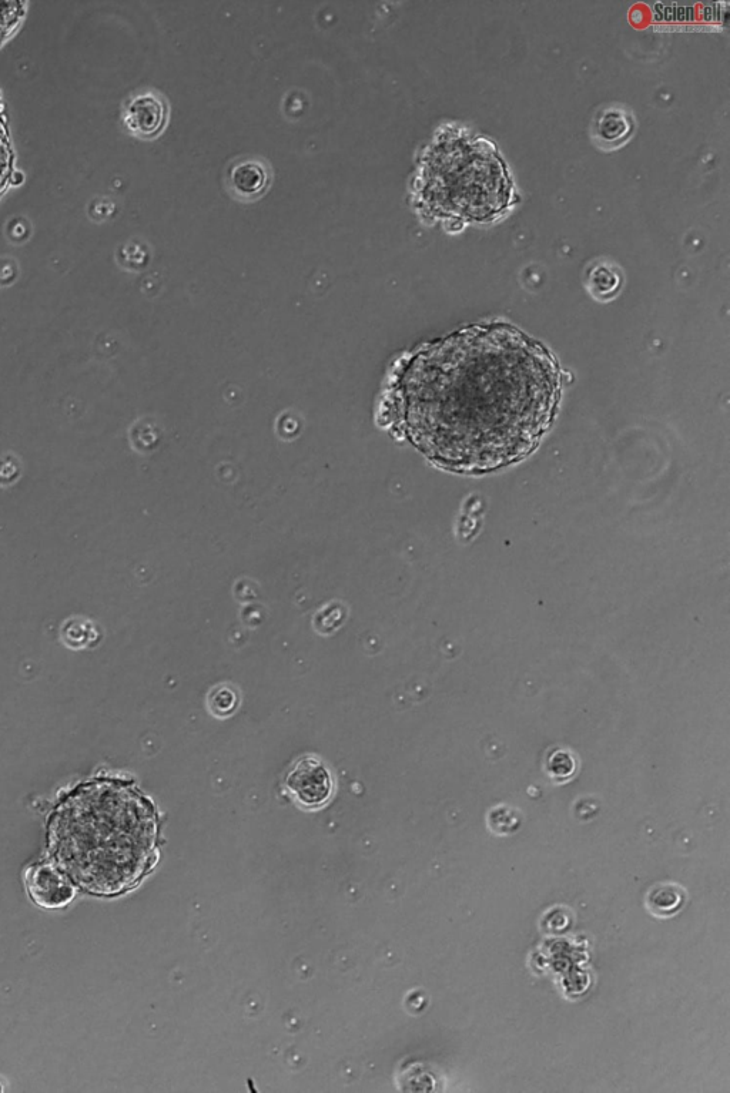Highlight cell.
<instances>
[{"mask_svg":"<svg viewBox=\"0 0 730 1093\" xmlns=\"http://www.w3.org/2000/svg\"><path fill=\"white\" fill-rule=\"evenodd\" d=\"M596 137L605 144L625 142L634 130L631 116L618 109L605 110L595 123Z\"/></svg>","mask_w":730,"mask_h":1093,"instance_id":"cell-7","label":"cell"},{"mask_svg":"<svg viewBox=\"0 0 730 1093\" xmlns=\"http://www.w3.org/2000/svg\"><path fill=\"white\" fill-rule=\"evenodd\" d=\"M267 181L269 176L263 164L259 162L237 163L229 174L231 189L241 197L257 196L266 189Z\"/></svg>","mask_w":730,"mask_h":1093,"instance_id":"cell-6","label":"cell"},{"mask_svg":"<svg viewBox=\"0 0 730 1093\" xmlns=\"http://www.w3.org/2000/svg\"><path fill=\"white\" fill-rule=\"evenodd\" d=\"M26 885L32 900L43 908H62L75 897L68 878L50 865L40 864L26 874Z\"/></svg>","mask_w":730,"mask_h":1093,"instance_id":"cell-4","label":"cell"},{"mask_svg":"<svg viewBox=\"0 0 730 1093\" xmlns=\"http://www.w3.org/2000/svg\"><path fill=\"white\" fill-rule=\"evenodd\" d=\"M166 122V106L160 97L145 93L126 107L125 124L130 132L142 137L156 136Z\"/></svg>","mask_w":730,"mask_h":1093,"instance_id":"cell-5","label":"cell"},{"mask_svg":"<svg viewBox=\"0 0 730 1093\" xmlns=\"http://www.w3.org/2000/svg\"><path fill=\"white\" fill-rule=\"evenodd\" d=\"M291 796L308 810L326 806L334 794L333 774L318 757L304 756L293 764L286 776Z\"/></svg>","mask_w":730,"mask_h":1093,"instance_id":"cell-3","label":"cell"},{"mask_svg":"<svg viewBox=\"0 0 730 1093\" xmlns=\"http://www.w3.org/2000/svg\"><path fill=\"white\" fill-rule=\"evenodd\" d=\"M2 1091H3V1088H2V1085H0V1092H2Z\"/></svg>","mask_w":730,"mask_h":1093,"instance_id":"cell-15","label":"cell"},{"mask_svg":"<svg viewBox=\"0 0 730 1093\" xmlns=\"http://www.w3.org/2000/svg\"><path fill=\"white\" fill-rule=\"evenodd\" d=\"M159 817L132 783L96 779L59 801L49 820V847L59 870L90 893L136 887L159 858Z\"/></svg>","mask_w":730,"mask_h":1093,"instance_id":"cell-2","label":"cell"},{"mask_svg":"<svg viewBox=\"0 0 730 1093\" xmlns=\"http://www.w3.org/2000/svg\"><path fill=\"white\" fill-rule=\"evenodd\" d=\"M685 890L676 884H658L646 895V907L656 917H672L685 903Z\"/></svg>","mask_w":730,"mask_h":1093,"instance_id":"cell-8","label":"cell"},{"mask_svg":"<svg viewBox=\"0 0 730 1093\" xmlns=\"http://www.w3.org/2000/svg\"><path fill=\"white\" fill-rule=\"evenodd\" d=\"M547 771L552 780L564 783L577 771V761L569 751L557 750L548 757Z\"/></svg>","mask_w":730,"mask_h":1093,"instance_id":"cell-10","label":"cell"},{"mask_svg":"<svg viewBox=\"0 0 730 1093\" xmlns=\"http://www.w3.org/2000/svg\"><path fill=\"white\" fill-rule=\"evenodd\" d=\"M521 820L512 808L501 806L490 813V828L495 834H512L517 831Z\"/></svg>","mask_w":730,"mask_h":1093,"instance_id":"cell-12","label":"cell"},{"mask_svg":"<svg viewBox=\"0 0 730 1093\" xmlns=\"http://www.w3.org/2000/svg\"><path fill=\"white\" fill-rule=\"evenodd\" d=\"M589 287L598 297L611 298L621 288V276L615 267L598 264L589 273Z\"/></svg>","mask_w":730,"mask_h":1093,"instance_id":"cell-9","label":"cell"},{"mask_svg":"<svg viewBox=\"0 0 730 1093\" xmlns=\"http://www.w3.org/2000/svg\"><path fill=\"white\" fill-rule=\"evenodd\" d=\"M209 704L213 714L217 717H226L236 710L239 696L231 687L219 686L210 693Z\"/></svg>","mask_w":730,"mask_h":1093,"instance_id":"cell-11","label":"cell"},{"mask_svg":"<svg viewBox=\"0 0 730 1093\" xmlns=\"http://www.w3.org/2000/svg\"><path fill=\"white\" fill-rule=\"evenodd\" d=\"M562 372L512 325H472L414 354L394 405L408 441L433 464L482 475L529 457L557 417Z\"/></svg>","mask_w":730,"mask_h":1093,"instance_id":"cell-1","label":"cell"},{"mask_svg":"<svg viewBox=\"0 0 730 1093\" xmlns=\"http://www.w3.org/2000/svg\"><path fill=\"white\" fill-rule=\"evenodd\" d=\"M10 167H12V152H10L8 134L0 122V191L5 189L9 179Z\"/></svg>","mask_w":730,"mask_h":1093,"instance_id":"cell-13","label":"cell"},{"mask_svg":"<svg viewBox=\"0 0 730 1093\" xmlns=\"http://www.w3.org/2000/svg\"><path fill=\"white\" fill-rule=\"evenodd\" d=\"M16 3H0V36L6 35L18 22L20 10H15Z\"/></svg>","mask_w":730,"mask_h":1093,"instance_id":"cell-14","label":"cell"}]
</instances>
